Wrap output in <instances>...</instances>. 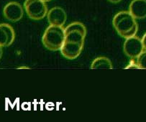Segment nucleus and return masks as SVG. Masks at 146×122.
Masks as SVG:
<instances>
[{
    "label": "nucleus",
    "mask_w": 146,
    "mask_h": 122,
    "mask_svg": "<svg viewBox=\"0 0 146 122\" xmlns=\"http://www.w3.org/2000/svg\"><path fill=\"white\" fill-rule=\"evenodd\" d=\"M24 7L27 16L33 20H42L48 12L45 2L41 0H25Z\"/></svg>",
    "instance_id": "3"
},
{
    "label": "nucleus",
    "mask_w": 146,
    "mask_h": 122,
    "mask_svg": "<svg viewBox=\"0 0 146 122\" xmlns=\"http://www.w3.org/2000/svg\"><path fill=\"white\" fill-rule=\"evenodd\" d=\"M129 12L135 20L146 18V0H133L129 6Z\"/></svg>",
    "instance_id": "9"
},
{
    "label": "nucleus",
    "mask_w": 146,
    "mask_h": 122,
    "mask_svg": "<svg viewBox=\"0 0 146 122\" xmlns=\"http://www.w3.org/2000/svg\"><path fill=\"white\" fill-rule=\"evenodd\" d=\"M65 28L61 26L50 25L45 30L42 38L44 47L51 51H58L65 42Z\"/></svg>",
    "instance_id": "2"
},
{
    "label": "nucleus",
    "mask_w": 146,
    "mask_h": 122,
    "mask_svg": "<svg viewBox=\"0 0 146 122\" xmlns=\"http://www.w3.org/2000/svg\"><path fill=\"white\" fill-rule=\"evenodd\" d=\"M135 59H133V60H131V62L129 63V65H127V66L126 67V69H127V68H139L138 66H137V63H136V60L135 61H134Z\"/></svg>",
    "instance_id": "14"
},
{
    "label": "nucleus",
    "mask_w": 146,
    "mask_h": 122,
    "mask_svg": "<svg viewBox=\"0 0 146 122\" xmlns=\"http://www.w3.org/2000/svg\"><path fill=\"white\" fill-rule=\"evenodd\" d=\"M15 39V32L13 27L9 24H0V46L9 47Z\"/></svg>",
    "instance_id": "8"
},
{
    "label": "nucleus",
    "mask_w": 146,
    "mask_h": 122,
    "mask_svg": "<svg viewBox=\"0 0 146 122\" xmlns=\"http://www.w3.org/2000/svg\"><path fill=\"white\" fill-rule=\"evenodd\" d=\"M112 24L117 32L125 39L135 36L138 30L135 19L127 11L117 13L113 18Z\"/></svg>",
    "instance_id": "1"
},
{
    "label": "nucleus",
    "mask_w": 146,
    "mask_h": 122,
    "mask_svg": "<svg viewBox=\"0 0 146 122\" xmlns=\"http://www.w3.org/2000/svg\"><path fill=\"white\" fill-rule=\"evenodd\" d=\"M47 19L50 25L63 27L66 22L67 15L63 8L55 7L48 12Z\"/></svg>",
    "instance_id": "7"
},
{
    "label": "nucleus",
    "mask_w": 146,
    "mask_h": 122,
    "mask_svg": "<svg viewBox=\"0 0 146 122\" xmlns=\"http://www.w3.org/2000/svg\"><path fill=\"white\" fill-rule=\"evenodd\" d=\"M135 60L139 69H146V50H144Z\"/></svg>",
    "instance_id": "13"
},
{
    "label": "nucleus",
    "mask_w": 146,
    "mask_h": 122,
    "mask_svg": "<svg viewBox=\"0 0 146 122\" xmlns=\"http://www.w3.org/2000/svg\"><path fill=\"white\" fill-rule=\"evenodd\" d=\"M109 2H110L111 3H113V4H117L119 3V2H120L122 0H108Z\"/></svg>",
    "instance_id": "16"
},
{
    "label": "nucleus",
    "mask_w": 146,
    "mask_h": 122,
    "mask_svg": "<svg viewBox=\"0 0 146 122\" xmlns=\"http://www.w3.org/2000/svg\"><path fill=\"white\" fill-rule=\"evenodd\" d=\"M86 37L83 35L78 31H71L69 32L66 33L65 36V41L66 42H78V43L84 44V40Z\"/></svg>",
    "instance_id": "11"
},
{
    "label": "nucleus",
    "mask_w": 146,
    "mask_h": 122,
    "mask_svg": "<svg viewBox=\"0 0 146 122\" xmlns=\"http://www.w3.org/2000/svg\"><path fill=\"white\" fill-rule=\"evenodd\" d=\"M24 10L20 3L17 2H10L7 4L3 9V15L5 19L12 22H16L23 17Z\"/></svg>",
    "instance_id": "5"
},
{
    "label": "nucleus",
    "mask_w": 146,
    "mask_h": 122,
    "mask_svg": "<svg viewBox=\"0 0 146 122\" xmlns=\"http://www.w3.org/2000/svg\"><path fill=\"white\" fill-rule=\"evenodd\" d=\"M78 31L82 34H83V35H84L86 37V28L84 26V24H82V22H73L71 24H68L66 28H65V32L67 33V32H69L71 31Z\"/></svg>",
    "instance_id": "12"
},
{
    "label": "nucleus",
    "mask_w": 146,
    "mask_h": 122,
    "mask_svg": "<svg viewBox=\"0 0 146 122\" xmlns=\"http://www.w3.org/2000/svg\"><path fill=\"white\" fill-rule=\"evenodd\" d=\"M83 47L84 44L65 41L60 50L62 55L65 58L68 60H74L77 58L82 53Z\"/></svg>",
    "instance_id": "6"
},
{
    "label": "nucleus",
    "mask_w": 146,
    "mask_h": 122,
    "mask_svg": "<svg viewBox=\"0 0 146 122\" xmlns=\"http://www.w3.org/2000/svg\"><path fill=\"white\" fill-rule=\"evenodd\" d=\"M2 54H3V50H2V47H1V46H0V60H1V58H2Z\"/></svg>",
    "instance_id": "17"
},
{
    "label": "nucleus",
    "mask_w": 146,
    "mask_h": 122,
    "mask_svg": "<svg viewBox=\"0 0 146 122\" xmlns=\"http://www.w3.org/2000/svg\"><path fill=\"white\" fill-rule=\"evenodd\" d=\"M141 40H142V42H143V47H144L145 50H146V33H145V35H143Z\"/></svg>",
    "instance_id": "15"
},
{
    "label": "nucleus",
    "mask_w": 146,
    "mask_h": 122,
    "mask_svg": "<svg viewBox=\"0 0 146 122\" xmlns=\"http://www.w3.org/2000/svg\"><path fill=\"white\" fill-rule=\"evenodd\" d=\"M41 1H42V2H50V1H51V0H41Z\"/></svg>",
    "instance_id": "18"
},
{
    "label": "nucleus",
    "mask_w": 146,
    "mask_h": 122,
    "mask_svg": "<svg viewBox=\"0 0 146 122\" xmlns=\"http://www.w3.org/2000/svg\"><path fill=\"white\" fill-rule=\"evenodd\" d=\"M125 54L131 59H136L145 50L140 38L135 36L126 39L124 42Z\"/></svg>",
    "instance_id": "4"
},
{
    "label": "nucleus",
    "mask_w": 146,
    "mask_h": 122,
    "mask_svg": "<svg viewBox=\"0 0 146 122\" xmlns=\"http://www.w3.org/2000/svg\"><path fill=\"white\" fill-rule=\"evenodd\" d=\"M92 69H112L113 65L111 60L107 57H98L92 61Z\"/></svg>",
    "instance_id": "10"
}]
</instances>
